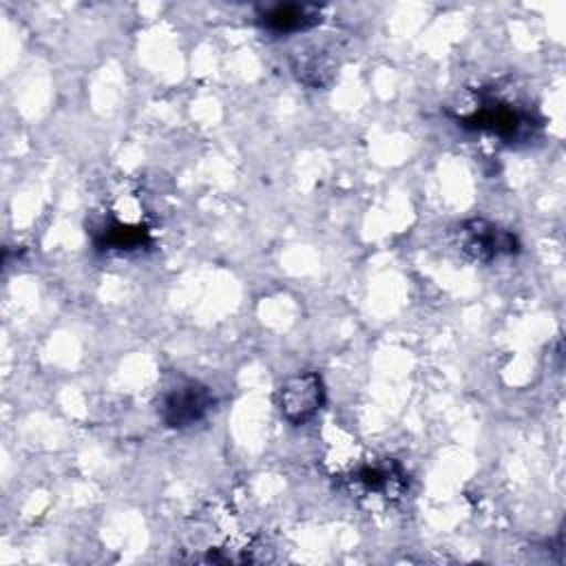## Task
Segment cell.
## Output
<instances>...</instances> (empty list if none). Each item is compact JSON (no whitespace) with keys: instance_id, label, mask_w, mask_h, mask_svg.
Returning a JSON list of instances; mask_svg holds the SVG:
<instances>
[{"instance_id":"cell-1","label":"cell","mask_w":566,"mask_h":566,"mask_svg":"<svg viewBox=\"0 0 566 566\" xmlns=\"http://www.w3.org/2000/svg\"><path fill=\"white\" fill-rule=\"evenodd\" d=\"M214 409V394L199 380H181L164 391L159 418L170 429H190L203 422Z\"/></svg>"},{"instance_id":"cell-2","label":"cell","mask_w":566,"mask_h":566,"mask_svg":"<svg viewBox=\"0 0 566 566\" xmlns=\"http://www.w3.org/2000/svg\"><path fill=\"white\" fill-rule=\"evenodd\" d=\"M276 405L281 416L290 424L310 422L325 405V385L316 371H298L283 380L276 391Z\"/></svg>"},{"instance_id":"cell-3","label":"cell","mask_w":566,"mask_h":566,"mask_svg":"<svg viewBox=\"0 0 566 566\" xmlns=\"http://www.w3.org/2000/svg\"><path fill=\"white\" fill-rule=\"evenodd\" d=\"M460 250L480 263H489L497 256L515 254L520 250L517 237L484 219H471L460 228Z\"/></svg>"},{"instance_id":"cell-4","label":"cell","mask_w":566,"mask_h":566,"mask_svg":"<svg viewBox=\"0 0 566 566\" xmlns=\"http://www.w3.org/2000/svg\"><path fill=\"white\" fill-rule=\"evenodd\" d=\"M460 122L467 128L486 130V133H493L502 139H524L537 126L533 122L531 113L520 111V108H515L511 104H504V102H489V104L480 106L478 111H473L471 115L462 117Z\"/></svg>"},{"instance_id":"cell-5","label":"cell","mask_w":566,"mask_h":566,"mask_svg":"<svg viewBox=\"0 0 566 566\" xmlns=\"http://www.w3.org/2000/svg\"><path fill=\"white\" fill-rule=\"evenodd\" d=\"M345 486L360 495H380L385 500L400 497L409 486V475L396 460L365 464L345 478Z\"/></svg>"},{"instance_id":"cell-6","label":"cell","mask_w":566,"mask_h":566,"mask_svg":"<svg viewBox=\"0 0 566 566\" xmlns=\"http://www.w3.org/2000/svg\"><path fill=\"white\" fill-rule=\"evenodd\" d=\"M321 20H323V9L318 4H298V2L272 4L259 13L261 27L276 35L307 31L321 24Z\"/></svg>"},{"instance_id":"cell-7","label":"cell","mask_w":566,"mask_h":566,"mask_svg":"<svg viewBox=\"0 0 566 566\" xmlns=\"http://www.w3.org/2000/svg\"><path fill=\"white\" fill-rule=\"evenodd\" d=\"M150 243V234L144 226H128L119 221L106 223L95 234V245L99 250H139Z\"/></svg>"}]
</instances>
